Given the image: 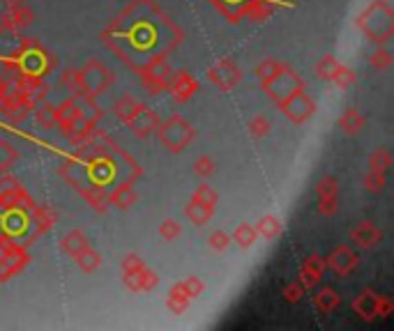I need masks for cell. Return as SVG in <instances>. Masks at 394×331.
I'll return each mask as SVG.
<instances>
[{"instance_id":"23","label":"cell","mask_w":394,"mask_h":331,"mask_svg":"<svg viewBox=\"0 0 394 331\" xmlns=\"http://www.w3.org/2000/svg\"><path fill=\"white\" fill-rule=\"evenodd\" d=\"M311 306H314V310H316V313H320V315H330V313H334V310L341 306V295H339L334 288L325 286V288H320V290H316V293H314Z\"/></svg>"},{"instance_id":"40","label":"cell","mask_w":394,"mask_h":331,"mask_svg":"<svg viewBox=\"0 0 394 331\" xmlns=\"http://www.w3.org/2000/svg\"><path fill=\"white\" fill-rule=\"evenodd\" d=\"M387 187V173H378V170H366L364 175V189L369 194H380Z\"/></svg>"},{"instance_id":"46","label":"cell","mask_w":394,"mask_h":331,"mask_svg":"<svg viewBox=\"0 0 394 331\" xmlns=\"http://www.w3.org/2000/svg\"><path fill=\"white\" fill-rule=\"evenodd\" d=\"M192 168H194V173H196V175L206 180V177H210V175L215 173V161H212V159H210L208 155H201V157H196V159H194Z\"/></svg>"},{"instance_id":"10","label":"cell","mask_w":394,"mask_h":331,"mask_svg":"<svg viewBox=\"0 0 394 331\" xmlns=\"http://www.w3.org/2000/svg\"><path fill=\"white\" fill-rule=\"evenodd\" d=\"M173 74L175 71L171 69V65L166 60L153 62V65H148V67L139 69L143 88H146L150 95H162V92H166L171 81H173Z\"/></svg>"},{"instance_id":"5","label":"cell","mask_w":394,"mask_h":331,"mask_svg":"<svg viewBox=\"0 0 394 331\" xmlns=\"http://www.w3.org/2000/svg\"><path fill=\"white\" fill-rule=\"evenodd\" d=\"M261 88L274 104L279 106L281 102H286L288 97H293L295 92L305 90V81H302V76L295 69H291L288 65H281L267 81L261 83Z\"/></svg>"},{"instance_id":"12","label":"cell","mask_w":394,"mask_h":331,"mask_svg":"<svg viewBox=\"0 0 394 331\" xmlns=\"http://www.w3.org/2000/svg\"><path fill=\"white\" fill-rule=\"evenodd\" d=\"M279 109L293 124H305L307 120H311L314 113H316V102H314L305 90H300V92H295L293 97H288L286 102H281Z\"/></svg>"},{"instance_id":"37","label":"cell","mask_w":394,"mask_h":331,"mask_svg":"<svg viewBox=\"0 0 394 331\" xmlns=\"http://www.w3.org/2000/svg\"><path fill=\"white\" fill-rule=\"evenodd\" d=\"M270 129H272V122L267 120V117L263 115V113H256L252 120L247 122V131L254 138H265L267 134H270Z\"/></svg>"},{"instance_id":"31","label":"cell","mask_w":394,"mask_h":331,"mask_svg":"<svg viewBox=\"0 0 394 331\" xmlns=\"http://www.w3.org/2000/svg\"><path fill=\"white\" fill-rule=\"evenodd\" d=\"M136 109H139V102H136V99L131 97V95H122V97L116 99V104H113V115H116L120 122L127 124L131 117H134Z\"/></svg>"},{"instance_id":"3","label":"cell","mask_w":394,"mask_h":331,"mask_svg":"<svg viewBox=\"0 0 394 331\" xmlns=\"http://www.w3.org/2000/svg\"><path fill=\"white\" fill-rule=\"evenodd\" d=\"M355 28L369 42L385 46L394 37V10L387 0H371L355 16Z\"/></svg>"},{"instance_id":"33","label":"cell","mask_w":394,"mask_h":331,"mask_svg":"<svg viewBox=\"0 0 394 331\" xmlns=\"http://www.w3.org/2000/svg\"><path fill=\"white\" fill-rule=\"evenodd\" d=\"M35 117H37V124L42 127L44 131L54 129L56 127V106L49 104V102H39L35 104Z\"/></svg>"},{"instance_id":"51","label":"cell","mask_w":394,"mask_h":331,"mask_svg":"<svg viewBox=\"0 0 394 331\" xmlns=\"http://www.w3.org/2000/svg\"><path fill=\"white\" fill-rule=\"evenodd\" d=\"M339 209V196H325L318 198V214L320 216H334Z\"/></svg>"},{"instance_id":"39","label":"cell","mask_w":394,"mask_h":331,"mask_svg":"<svg viewBox=\"0 0 394 331\" xmlns=\"http://www.w3.org/2000/svg\"><path fill=\"white\" fill-rule=\"evenodd\" d=\"M339 60L334 56H323L320 60L316 62V74H318V78H323V81H332V76H334V71H337V67H339Z\"/></svg>"},{"instance_id":"54","label":"cell","mask_w":394,"mask_h":331,"mask_svg":"<svg viewBox=\"0 0 394 331\" xmlns=\"http://www.w3.org/2000/svg\"><path fill=\"white\" fill-rule=\"evenodd\" d=\"M5 95H8V81H5V78L0 76V99H3Z\"/></svg>"},{"instance_id":"32","label":"cell","mask_w":394,"mask_h":331,"mask_svg":"<svg viewBox=\"0 0 394 331\" xmlns=\"http://www.w3.org/2000/svg\"><path fill=\"white\" fill-rule=\"evenodd\" d=\"M61 85L69 90L72 97H85V90H83V81H81V71L74 69V67H67L63 69L61 74Z\"/></svg>"},{"instance_id":"26","label":"cell","mask_w":394,"mask_h":331,"mask_svg":"<svg viewBox=\"0 0 394 331\" xmlns=\"http://www.w3.org/2000/svg\"><path fill=\"white\" fill-rule=\"evenodd\" d=\"M185 216L194 223V226H206V223H210V218L215 216V207L192 198V201L185 205Z\"/></svg>"},{"instance_id":"17","label":"cell","mask_w":394,"mask_h":331,"mask_svg":"<svg viewBox=\"0 0 394 331\" xmlns=\"http://www.w3.org/2000/svg\"><path fill=\"white\" fill-rule=\"evenodd\" d=\"M23 42H25V37H21L19 28L5 23V21L0 23V62L14 60L23 49Z\"/></svg>"},{"instance_id":"44","label":"cell","mask_w":394,"mask_h":331,"mask_svg":"<svg viewBox=\"0 0 394 331\" xmlns=\"http://www.w3.org/2000/svg\"><path fill=\"white\" fill-rule=\"evenodd\" d=\"M178 286H180L182 293L189 297V299H196V297L203 293V281L199 279V276H187V279H182Z\"/></svg>"},{"instance_id":"50","label":"cell","mask_w":394,"mask_h":331,"mask_svg":"<svg viewBox=\"0 0 394 331\" xmlns=\"http://www.w3.org/2000/svg\"><path fill=\"white\" fill-rule=\"evenodd\" d=\"M192 198H196V201H201V203H206V205H212V207H215L217 203H219V194H217V189L210 187V184H201V187L194 191Z\"/></svg>"},{"instance_id":"7","label":"cell","mask_w":394,"mask_h":331,"mask_svg":"<svg viewBox=\"0 0 394 331\" xmlns=\"http://www.w3.org/2000/svg\"><path fill=\"white\" fill-rule=\"evenodd\" d=\"M30 262V255L25 247H21L19 242L10 240L0 233V283L10 281L12 276L19 274L25 264Z\"/></svg>"},{"instance_id":"19","label":"cell","mask_w":394,"mask_h":331,"mask_svg":"<svg viewBox=\"0 0 394 331\" xmlns=\"http://www.w3.org/2000/svg\"><path fill=\"white\" fill-rule=\"evenodd\" d=\"M107 201H109V207H116V209H131L136 203H139V194L134 189V182H118L113 184V189L107 194Z\"/></svg>"},{"instance_id":"38","label":"cell","mask_w":394,"mask_h":331,"mask_svg":"<svg viewBox=\"0 0 394 331\" xmlns=\"http://www.w3.org/2000/svg\"><path fill=\"white\" fill-rule=\"evenodd\" d=\"M256 237H259V235H256L254 226H249V223H240V226L235 228V233L231 235V240L238 242L242 249H249V247H254Z\"/></svg>"},{"instance_id":"35","label":"cell","mask_w":394,"mask_h":331,"mask_svg":"<svg viewBox=\"0 0 394 331\" xmlns=\"http://www.w3.org/2000/svg\"><path fill=\"white\" fill-rule=\"evenodd\" d=\"M19 161V150L10 141L0 138V173H8Z\"/></svg>"},{"instance_id":"42","label":"cell","mask_w":394,"mask_h":331,"mask_svg":"<svg viewBox=\"0 0 394 331\" xmlns=\"http://www.w3.org/2000/svg\"><path fill=\"white\" fill-rule=\"evenodd\" d=\"M182 235V226L175 218H166V221L160 223V237L166 242H175Z\"/></svg>"},{"instance_id":"4","label":"cell","mask_w":394,"mask_h":331,"mask_svg":"<svg viewBox=\"0 0 394 331\" xmlns=\"http://www.w3.org/2000/svg\"><path fill=\"white\" fill-rule=\"evenodd\" d=\"M157 136H160V143L164 145V148H166L168 152H173V155H178V152L187 150L189 145L194 143L196 129L192 127V122H187L182 115L173 113L164 122H160V127H157Z\"/></svg>"},{"instance_id":"18","label":"cell","mask_w":394,"mask_h":331,"mask_svg":"<svg viewBox=\"0 0 394 331\" xmlns=\"http://www.w3.org/2000/svg\"><path fill=\"white\" fill-rule=\"evenodd\" d=\"M351 242L358 249H373L383 242V230H380L373 221H360L358 226L351 228Z\"/></svg>"},{"instance_id":"41","label":"cell","mask_w":394,"mask_h":331,"mask_svg":"<svg viewBox=\"0 0 394 331\" xmlns=\"http://www.w3.org/2000/svg\"><path fill=\"white\" fill-rule=\"evenodd\" d=\"M369 65H371V69H378V71L390 69L392 67V51L385 49V46H380V49H376L369 56Z\"/></svg>"},{"instance_id":"43","label":"cell","mask_w":394,"mask_h":331,"mask_svg":"<svg viewBox=\"0 0 394 331\" xmlns=\"http://www.w3.org/2000/svg\"><path fill=\"white\" fill-rule=\"evenodd\" d=\"M355 71H353L351 67H346V65H339L337 71H334L332 76V83L337 85V88H351L353 83H355Z\"/></svg>"},{"instance_id":"30","label":"cell","mask_w":394,"mask_h":331,"mask_svg":"<svg viewBox=\"0 0 394 331\" xmlns=\"http://www.w3.org/2000/svg\"><path fill=\"white\" fill-rule=\"evenodd\" d=\"M254 228H256V235L265 237V240H277V237L281 235V221L274 214L261 216Z\"/></svg>"},{"instance_id":"24","label":"cell","mask_w":394,"mask_h":331,"mask_svg":"<svg viewBox=\"0 0 394 331\" xmlns=\"http://www.w3.org/2000/svg\"><path fill=\"white\" fill-rule=\"evenodd\" d=\"M14 78H17L14 88L21 90L23 95H28L35 104L44 102V97L49 95V85H47V81H44V78H39V76H25V74L14 76Z\"/></svg>"},{"instance_id":"49","label":"cell","mask_w":394,"mask_h":331,"mask_svg":"<svg viewBox=\"0 0 394 331\" xmlns=\"http://www.w3.org/2000/svg\"><path fill=\"white\" fill-rule=\"evenodd\" d=\"M305 293H307V288L302 286L300 279H298V281H291L288 286H284V293H281V295H284V299L288 304H298V301H302Z\"/></svg>"},{"instance_id":"9","label":"cell","mask_w":394,"mask_h":331,"mask_svg":"<svg viewBox=\"0 0 394 331\" xmlns=\"http://www.w3.org/2000/svg\"><path fill=\"white\" fill-rule=\"evenodd\" d=\"M32 109H35V102L17 88L12 92L8 90V95L0 99V115L10 124H19L21 120H25V115H28Z\"/></svg>"},{"instance_id":"20","label":"cell","mask_w":394,"mask_h":331,"mask_svg":"<svg viewBox=\"0 0 394 331\" xmlns=\"http://www.w3.org/2000/svg\"><path fill=\"white\" fill-rule=\"evenodd\" d=\"M325 269H327L325 267V258L318 255V253H311L305 262H302V267H300V283L307 290L316 288L318 283H320V279H323Z\"/></svg>"},{"instance_id":"8","label":"cell","mask_w":394,"mask_h":331,"mask_svg":"<svg viewBox=\"0 0 394 331\" xmlns=\"http://www.w3.org/2000/svg\"><path fill=\"white\" fill-rule=\"evenodd\" d=\"M78 71H81L85 97L95 99L97 95H104V92L113 85V71H111L104 62L97 60V58H90Z\"/></svg>"},{"instance_id":"53","label":"cell","mask_w":394,"mask_h":331,"mask_svg":"<svg viewBox=\"0 0 394 331\" xmlns=\"http://www.w3.org/2000/svg\"><path fill=\"white\" fill-rule=\"evenodd\" d=\"M28 0H3L5 10H14V8H21V5H25Z\"/></svg>"},{"instance_id":"1","label":"cell","mask_w":394,"mask_h":331,"mask_svg":"<svg viewBox=\"0 0 394 331\" xmlns=\"http://www.w3.org/2000/svg\"><path fill=\"white\" fill-rule=\"evenodd\" d=\"M182 39L185 32L157 0H131L102 32V42L134 71L166 60Z\"/></svg>"},{"instance_id":"48","label":"cell","mask_w":394,"mask_h":331,"mask_svg":"<svg viewBox=\"0 0 394 331\" xmlns=\"http://www.w3.org/2000/svg\"><path fill=\"white\" fill-rule=\"evenodd\" d=\"M281 65L284 62H279L277 58H265V60H263L259 67H256V76H259V81L263 83V81H267V78H270L274 71H277Z\"/></svg>"},{"instance_id":"2","label":"cell","mask_w":394,"mask_h":331,"mask_svg":"<svg viewBox=\"0 0 394 331\" xmlns=\"http://www.w3.org/2000/svg\"><path fill=\"white\" fill-rule=\"evenodd\" d=\"M58 173L72 189L81 194L88 187L107 189L109 184H118V177H122V182H134L143 175V168L120 145L102 134L95 145L72 152L61 163Z\"/></svg>"},{"instance_id":"27","label":"cell","mask_w":394,"mask_h":331,"mask_svg":"<svg viewBox=\"0 0 394 331\" xmlns=\"http://www.w3.org/2000/svg\"><path fill=\"white\" fill-rule=\"evenodd\" d=\"M90 247V242H88V235L83 233V230H69L67 235L63 237V242H61V249H63V253H67L72 258H76L78 253H81L83 249H88Z\"/></svg>"},{"instance_id":"22","label":"cell","mask_w":394,"mask_h":331,"mask_svg":"<svg viewBox=\"0 0 394 331\" xmlns=\"http://www.w3.org/2000/svg\"><path fill=\"white\" fill-rule=\"evenodd\" d=\"M122 281L131 293H150V290L157 288L160 276L155 271H150L148 267H143L141 271H134V274H122Z\"/></svg>"},{"instance_id":"21","label":"cell","mask_w":394,"mask_h":331,"mask_svg":"<svg viewBox=\"0 0 394 331\" xmlns=\"http://www.w3.org/2000/svg\"><path fill=\"white\" fill-rule=\"evenodd\" d=\"M208 3L212 5L221 16H226L231 23H238L247 16L254 0H208Z\"/></svg>"},{"instance_id":"52","label":"cell","mask_w":394,"mask_h":331,"mask_svg":"<svg viewBox=\"0 0 394 331\" xmlns=\"http://www.w3.org/2000/svg\"><path fill=\"white\" fill-rule=\"evenodd\" d=\"M143 267H146V262H143L141 255H136V253H127L120 262L122 274H134V271H141Z\"/></svg>"},{"instance_id":"16","label":"cell","mask_w":394,"mask_h":331,"mask_svg":"<svg viewBox=\"0 0 394 331\" xmlns=\"http://www.w3.org/2000/svg\"><path fill=\"white\" fill-rule=\"evenodd\" d=\"M168 95L173 99L175 104H187L189 99H192L196 92H199V81H196L194 74H189V71H175L173 74V81L168 85Z\"/></svg>"},{"instance_id":"15","label":"cell","mask_w":394,"mask_h":331,"mask_svg":"<svg viewBox=\"0 0 394 331\" xmlns=\"http://www.w3.org/2000/svg\"><path fill=\"white\" fill-rule=\"evenodd\" d=\"M160 115L155 113L150 106H146V104H139V109H136V113H134V117L127 122V127H129V131L134 134L136 138H148V136H153L155 131H157V127H160Z\"/></svg>"},{"instance_id":"28","label":"cell","mask_w":394,"mask_h":331,"mask_svg":"<svg viewBox=\"0 0 394 331\" xmlns=\"http://www.w3.org/2000/svg\"><path fill=\"white\" fill-rule=\"evenodd\" d=\"M3 21L14 25V28H28V25L35 21V14H32V10L28 8V3L21 5V8H14V10H5L3 14Z\"/></svg>"},{"instance_id":"14","label":"cell","mask_w":394,"mask_h":331,"mask_svg":"<svg viewBox=\"0 0 394 331\" xmlns=\"http://www.w3.org/2000/svg\"><path fill=\"white\" fill-rule=\"evenodd\" d=\"M56 221H58L56 207H51V205H32V209H30V228H32V233L25 237L23 247H30V244L35 242L37 237H42L44 233H49V230L56 226Z\"/></svg>"},{"instance_id":"25","label":"cell","mask_w":394,"mask_h":331,"mask_svg":"<svg viewBox=\"0 0 394 331\" xmlns=\"http://www.w3.org/2000/svg\"><path fill=\"white\" fill-rule=\"evenodd\" d=\"M366 127V117L364 113H360L358 109H346L344 115L339 117V129L346 136H358L362 134V129Z\"/></svg>"},{"instance_id":"29","label":"cell","mask_w":394,"mask_h":331,"mask_svg":"<svg viewBox=\"0 0 394 331\" xmlns=\"http://www.w3.org/2000/svg\"><path fill=\"white\" fill-rule=\"evenodd\" d=\"M76 267L83 271V274H93V271H97L102 267V255H100V251H95L93 247H88V249H83L81 253H78L76 258Z\"/></svg>"},{"instance_id":"36","label":"cell","mask_w":394,"mask_h":331,"mask_svg":"<svg viewBox=\"0 0 394 331\" xmlns=\"http://www.w3.org/2000/svg\"><path fill=\"white\" fill-rule=\"evenodd\" d=\"M390 166H392V155H390V150H387V148H376L371 152V157H369V168L371 170L387 173V170H390Z\"/></svg>"},{"instance_id":"6","label":"cell","mask_w":394,"mask_h":331,"mask_svg":"<svg viewBox=\"0 0 394 331\" xmlns=\"http://www.w3.org/2000/svg\"><path fill=\"white\" fill-rule=\"evenodd\" d=\"M351 308L360 320L373 322L376 317H390L394 310V304L390 297L378 295L376 290H371V288H364L362 293H358L353 297Z\"/></svg>"},{"instance_id":"34","label":"cell","mask_w":394,"mask_h":331,"mask_svg":"<svg viewBox=\"0 0 394 331\" xmlns=\"http://www.w3.org/2000/svg\"><path fill=\"white\" fill-rule=\"evenodd\" d=\"M189 297L182 293L180 290V286L178 283H175L173 288H171V293H168V299H166V308L171 310V313L173 315H180V313H185L187 310V306H189Z\"/></svg>"},{"instance_id":"13","label":"cell","mask_w":394,"mask_h":331,"mask_svg":"<svg viewBox=\"0 0 394 331\" xmlns=\"http://www.w3.org/2000/svg\"><path fill=\"white\" fill-rule=\"evenodd\" d=\"M325 267L332 269V274L337 276H353L360 267V255L348 244H339L325 258Z\"/></svg>"},{"instance_id":"47","label":"cell","mask_w":394,"mask_h":331,"mask_svg":"<svg viewBox=\"0 0 394 331\" xmlns=\"http://www.w3.org/2000/svg\"><path fill=\"white\" fill-rule=\"evenodd\" d=\"M316 196H318V198L339 196V182H337V177L327 175V177H323V180H318V184H316Z\"/></svg>"},{"instance_id":"11","label":"cell","mask_w":394,"mask_h":331,"mask_svg":"<svg viewBox=\"0 0 394 331\" xmlns=\"http://www.w3.org/2000/svg\"><path fill=\"white\" fill-rule=\"evenodd\" d=\"M240 78H242V69L238 67V62H235L233 58H219V60L208 69V81L217 85L221 92L233 90L235 85L240 83Z\"/></svg>"},{"instance_id":"45","label":"cell","mask_w":394,"mask_h":331,"mask_svg":"<svg viewBox=\"0 0 394 331\" xmlns=\"http://www.w3.org/2000/svg\"><path fill=\"white\" fill-rule=\"evenodd\" d=\"M231 235L226 233V230H215L212 235L208 237V247L217 251V253H221V251H226L228 249V244H231Z\"/></svg>"}]
</instances>
